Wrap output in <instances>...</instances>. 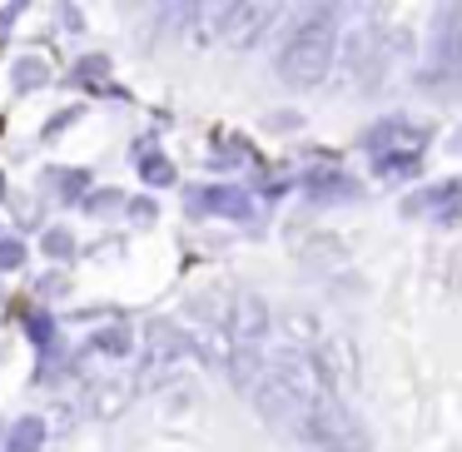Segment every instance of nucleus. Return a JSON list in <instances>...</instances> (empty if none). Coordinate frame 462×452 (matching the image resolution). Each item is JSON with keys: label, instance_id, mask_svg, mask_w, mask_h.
I'll return each mask as SVG.
<instances>
[{"label": "nucleus", "instance_id": "obj_1", "mask_svg": "<svg viewBox=\"0 0 462 452\" xmlns=\"http://www.w3.org/2000/svg\"><path fill=\"white\" fill-rule=\"evenodd\" d=\"M333 55H338V21H333V11H309L279 51V80L293 85V90H309V85H319L328 75Z\"/></svg>", "mask_w": 462, "mask_h": 452}, {"label": "nucleus", "instance_id": "obj_2", "mask_svg": "<svg viewBox=\"0 0 462 452\" xmlns=\"http://www.w3.org/2000/svg\"><path fill=\"white\" fill-rule=\"evenodd\" d=\"M273 15H279L273 5H219V11H199V21L209 25L214 41L234 45V51H249L254 41H263Z\"/></svg>", "mask_w": 462, "mask_h": 452}, {"label": "nucleus", "instance_id": "obj_3", "mask_svg": "<svg viewBox=\"0 0 462 452\" xmlns=\"http://www.w3.org/2000/svg\"><path fill=\"white\" fill-rule=\"evenodd\" d=\"M219 323H224V333H229V343H239V348H254V343L269 333V309H263L254 293H234V299L224 303Z\"/></svg>", "mask_w": 462, "mask_h": 452}, {"label": "nucleus", "instance_id": "obj_4", "mask_svg": "<svg viewBox=\"0 0 462 452\" xmlns=\"http://www.w3.org/2000/svg\"><path fill=\"white\" fill-rule=\"evenodd\" d=\"M184 358V338L174 328H150L144 333V383H160L180 368Z\"/></svg>", "mask_w": 462, "mask_h": 452}, {"label": "nucleus", "instance_id": "obj_5", "mask_svg": "<svg viewBox=\"0 0 462 452\" xmlns=\"http://www.w3.org/2000/svg\"><path fill=\"white\" fill-rule=\"evenodd\" d=\"M373 45H378V35H373V31H358V35L348 41V65L358 70V85H363V90H368V85L378 80L383 70H388V60H373Z\"/></svg>", "mask_w": 462, "mask_h": 452}, {"label": "nucleus", "instance_id": "obj_6", "mask_svg": "<svg viewBox=\"0 0 462 452\" xmlns=\"http://www.w3.org/2000/svg\"><path fill=\"white\" fill-rule=\"evenodd\" d=\"M41 438H45V422L41 418H25V422H15L11 447H5V452H41Z\"/></svg>", "mask_w": 462, "mask_h": 452}]
</instances>
